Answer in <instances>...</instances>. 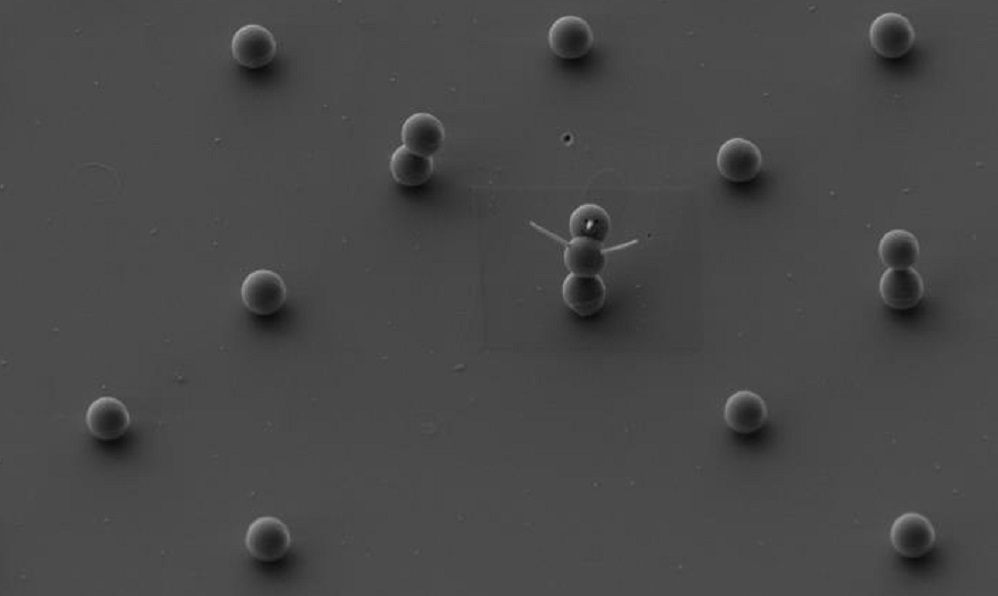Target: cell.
I'll use <instances>...</instances> for the list:
<instances>
[{
    "label": "cell",
    "instance_id": "6da1fadb",
    "mask_svg": "<svg viewBox=\"0 0 998 596\" xmlns=\"http://www.w3.org/2000/svg\"><path fill=\"white\" fill-rule=\"evenodd\" d=\"M286 294V285L282 277L269 269L252 271L241 285V297L245 307L261 316L278 311L285 303Z\"/></svg>",
    "mask_w": 998,
    "mask_h": 596
},
{
    "label": "cell",
    "instance_id": "7a4b0ae2",
    "mask_svg": "<svg viewBox=\"0 0 998 596\" xmlns=\"http://www.w3.org/2000/svg\"><path fill=\"white\" fill-rule=\"evenodd\" d=\"M869 39L873 49L885 58H900L913 46L915 31L910 21L895 12L877 16L871 23Z\"/></svg>",
    "mask_w": 998,
    "mask_h": 596
},
{
    "label": "cell",
    "instance_id": "3957f363",
    "mask_svg": "<svg viewBox=\"0 0 998 596\" xmlns=\"http://www.w3.org/2000/svg\"><path fill=\"white\" fill-rule=\"evenodd\" d=\"M890 540L894 549L903 557L920 558L933 549L936 533L925 516L906 512L894 520Z\"/></svg>",
    "mask_w": 998,
    "mask_h": 596
},
{
    "label": "cell",
    "instance_id": "277c9868",
    "mask_svg": "<svg viewBox=\"0 0 998 596\" xmlns=\"http://www.w3.org/2000/svg\"><path fill=\"white\" fill-rule=\"evenodd\" d=\"M291 536L287 526L273 516H262L249 525L245 546L249 554L263 562L282 558L290 548Z\"/></svg>",
    "mask_w": 998,
    "mask_h": 596
},
{
    "label": "cell",
    "instance_id": "5b68a950",
    "mask_svg": "<svg viewBox=\"0 0 998 596\" xmlns=\"http://www.w3.org/2000/svg\"><path fill=\"white\" fill-rule=\"evenodd\" d=\"M716 162L725 179L742 183L751 181L759 174L763 159L761 151L753 142L735 137L720 146Z\"/></svg>",
    "mask_w": 998,
    "mask_h": 596
},
{
    "label": "cell",
    "instance_id": "8992f818",
    "mask_svg": "<svg viewBox=\"0 0 998 596\" xmlns=\"http://www.w3.org/2000/svg\"><path fill=\"white\" fill-rule=\"evenodd\" d=\"M231 51L240 65L248 69H258L274 59L276 41L267 28L258 24H247L234 33Z\"/></svg>",
    "mask_w": 998,
    "mask_h": 596
},
{
    "label": "cell",
    "instance_id": "52a82bcc",
    "mask_svg": "<svg viewBox=\"0 0 998 596\" xmlns=\"http://www.w3.org/2000/svg\"><path fill=\"white\" fill-rule=\"evenodd\" d=\"M548 41L552 51L564 59H578L586 55L594 42L590 25L583 18L566 15L553 22Z\"/></svg>",
    "mask_w": 998,
    "mask_h": 596
},
{
    "label": "cell",
    "instance_id": "ba28073f",
    "mask_svg": "<svg viewBox=\"0 0 998 596\" xmlns=\"http://www.w3.org/2000/svg\"><path fill=\"white\" fill-rule=\"evenodd\" d=\"M879 292L889 307L905 310L919 303L924 285L921 276L913 268H889L880 277Z\"/></svg>",
    "mask_w": 998,
    "mask_h": 596
},
{
    "label": "cell",
    "instance_id": "9c48e42d",
    "mask_svg": "<svg viewBox=\"0 0 998 596\" xmlns=\"http://www.w3.org/2000/svg\"><path fill=\"white\" fill-rule=\"evenodd\" d=\"M86 424L91 434L98 439H117L127 431L130 415L120 400L103 396L89 405Z\"/></svg>",
    "mask_w": 998,
    "mask_h": 596
},
{
    "label": "cell",
    "instance_id": "30bf717a",
    "mask_svg": "<svg viewBox=\"0 0 998 596\" xmlns=\"http://www.w3.org/2000/svg\"><path fill=\"white\" fill-rule=\"evenodd\" d=\"M768 416L764 400L756 393L748 390L737 391L726 401L724 418L728 426L742 434H749L760 429Z\"/></svg>",
    "mask_w": 998,
    "mask_h": 596
},
{
    "label": "cell",
    "instance_id": "8fae6325",
    "mask_svg": "<svg viewBox=\"0 0 998 596\" xmlns=\"http://www.w3.org/2000/svg\"><path fill=\"white\" fill-rule=\"evenodd\" d=\"M401 137L408 150L424 157H431L442 146L444 128L435 116L418 112L405 120Z\"/></svg>",
    "mask_w": 998,
    "mask_h": 596
},
{
    "label": "cell",
    "instance_id": "7c38bea8",
    "mask_svg": "<svg viewBox=\"0 0 998 596\" xmlns=\"http://www.w3.org/2000/svg\"><path fill=\"white\" fill-rule=\"evenodd\" d=\"M562 295L572 311L587 317L596 314L603 307L606 289L598 276L570 274L563 282Z\"/></svg>",
    "mask_w": 998,
    "mask_h": 596
},
{
    "label": "cell",
    "instance_id": "4fadbf2b",
    "mask_svg": "<svg viewBox=\"0 0 998 596\" xmlns=\"http://www.w3.org/2000/svg\"><path fill=\"white\" fill-rule=\"evenodd\" d=\"M919 250L916 236L904 229L886 232L878 245L881 261L893 269L910 268L919 257Z\"/></svg>",
    "mask_w": 998,
    "mask_h": 596
},
{
    "label": "cell",
    "instance_id": "5bb4252c",
    "mask_svg": "<svg viewBox=\"0 0 998 596\" xmlns=\"http://www.w3.org/2000/svg\"><path fill=\"white\" fill-rule=\"evenodd\" d=\"M569 229L574 239L601 245L610 234L611 220L608 213L599 205L583 204L572 212Z\"/></svg>",
    "mask_w": 998,
    "mask_h": 596
},
{
    "label": "cell",
    "instance_id": "9a60e30c",
    "mask_svg": "<svg viewBox=\"0 0 998 596\" xmlns=\"http://www.w3.org/2000/svg\"><path fill=\"white\" fill-rule=\"evenodd\" d=\"M393 178L405 186H420L426 183L433 173L431 157L413 153L405 146L397 148L390 159Z\"/></svg>",
    "mask_w": 998,
    "mask_h": 596
},
{
    "label": "cell",
    "instance_id": "2e32d148",
    "mask_svg": "<svg viewBox=\"0 0 998 596\" xmlns=\"http://www.w3.org/2000/svg\"><path fill=\"white\" fill-rule=\"evenodd\" d=\"M564 244V263L572 274L597 276L604 269L606 255L600 244L580 239Z\"/></svg>",
    "mask_w": 998,
    "mask_h": 596
}]
</instances>
